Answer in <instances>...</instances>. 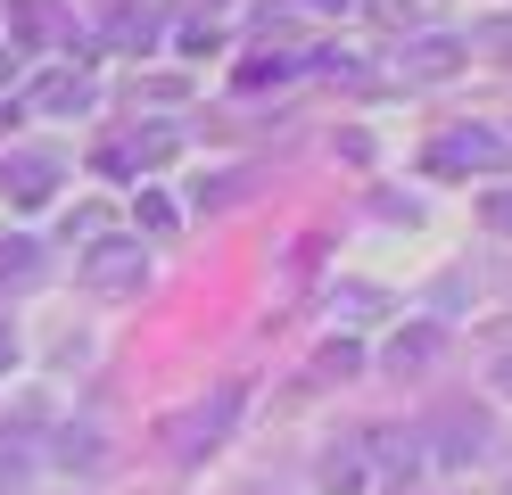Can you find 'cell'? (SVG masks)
<instances>
[{"instance_id": "obj_12", "label": "cell", "mask_w": 512, "mask_h": 495, "mask_svg": "<svg viewBox=\"0 0 512 495\" xmlns=\"http://www.w3.org/2000/svg\"><path fill=\"white\" fill-rule=\"evenodd\" d=\"M0 75H17V50H9V58H0Z\"/></svg>"}, {"instance_id": "obj_11", "label": "cell", "mask_w": 512, "mask_h": 495, "mask_svg": "<svg viewBox=\"0 0 512 495\" xmlns=\"http://www.w3.org/2000/svg\"><path fill=\"white\" fill-rule=\"evenodd\" d=\"M372 17H380V25H405V17H413V0H372Z\"/></svg>"}, {"instance_id": "obj_10", "label": "cell", "mask_w": 512, "mask_h": 495, "mask_svg": "<svg viewBox=\"0 0 512 495\" xmlns=\"http://www.w3.org/2000/svg\"><path fill=\"white\" fill-rule=\"evenodd\" d=\"M479 215H488V231H512V190H488V198H479Z\"/></svg>"}, {"instance_id": "obj_13", "label": "cell", "mask_w": 512, "mask_h": 495, "mask_svg": "<svg viewBox=\"0 0 512 495\" xmlns=\"http://www.w3.org/2000/svg\"><path fill=\"white\" fill-rule=\"evenodd\" d=\"M496 380H504V388H512V363H504V372H496Z\"/></svg>"}, {"instance_id": "obj_2", "label": "cell", "mask_w": 512, "mask_h": 495, "mask_svg": "<svg viewBox=\"0 0 512 495\" xmlns=\"http://www.w3.org/2000/svg\"><path fill=\"white\" fill-rule=\"evenodd\" d=\"M463 165H471V174H496V165H504V141L488 124H463V132H446V141L430 149V174H463Z\"/></svg>"}, {"instance_id": "obj_8", "label": "cell", "mask_w": 512, "mask_h": 495, "mask_svg": "<svg viewBox=\"0 0 512 495\" xmlns=\"http://www.w3.org/2000/svg\"><path fill=\"white\" fill-rule=\"evenodd\" d=\"M108 33H116L124 50H149V9H116V25H108Z\"/></svg>"}, {"instance_id": "obj_5", "label": "cell", "mask_w": 512, "mask_h": 495, "mask_svg": "<svg viewBox=\"0 0 512 495\" xmlns=\"http://www.w3.org/2000/svg\"><path fill=\"white\" fill-rule=\"evenodd\" d=\"M34 273H42L34 240H0V289H9V281H34Z\"/></svg>"}, {"instance_id": "obj_4", "label": "cell", "mask_w": 512, "mask_h": 495, "mask_svg": "<svg viewBox=\"0 0 512 495\" xmlns=\"http://www.w3.org/2000/svg\"><path fill=\"white\" fill-rule=\"evenodd\" d=\"M91 99H100V91H91L83 66H58V75H42V83H34V108H42V116H83Z\"/></svg>"}, {"instance_id": "obj_7", "label": "cell", "mask_w": 512, "mask_h": 495, "mask_svg": "<svg viewBox=\"0 0 512 495\" xmlns=\"http://www.w3.org/2000/svg\"><path fill=\"white\" fill-rule=\"evenodd\" d=\"M438 355V330H405V339L389 347V363H397V372H413V363H430Z\"/></svg>"}, {"instance_id": "obj_9", "label": "cell", "mask_w": 512, "mask_h": 495, "mask_svg": "<svg viewBox=\"0 0 512 495\" xmlns=\"http://www.w3.org/2000/svg\"><path fill=\"white\" fill-rule=\"evenodd\" d=\"M323 487H331V495H356V487H364V471H356V462H339V454H331V462H323Z\"/></svg>"}, {"instance_id": "obj_3", "label": "cell", "mask_w": 512, "mask_h": 495, "mask_svg": "<svg viewBox=\"0 0 512 495\" xmlns=\"http://www.w3.org/2000/svg\"><path fill=\"white\" fill-rule=\"evenodd\" d=\"M50 190H58V157H42V149L0 157V198L9 207H50Z\"/></svg>"}, {"instance_id": "obj_6", "label": "cell", "mask_w": 512, "mask_h": 495, "mask_svg": "<svg viewBox=\"0 0 512 495\" xmlns=\"http://www.w3.org/2000/svg\"><path fill=\"white\" fill-rule=\"evenodd\" d=\"M455 58H463V42H413V58H405V66H413V75H446Z\"/></svg>"}, {"instance_id": "obj_1", "label": "cell", "mask_w": 512, "mask_h": 495, "mask_svg": "<svg viewBox=\"0 0 512 495\" xmlns=\"http://www.w3.org/2000/svg\"><path fill=\"white\" fill-rule=\"evenodd\" d=\"M149 281V248L141 240H100L83 256V289H100V297H124V289H141Z\"/></svg>"}]
</instances>
